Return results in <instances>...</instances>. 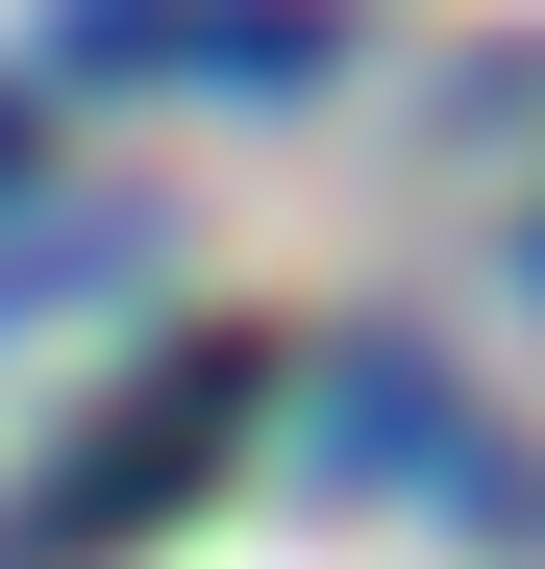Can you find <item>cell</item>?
Here are the masks:
<instances>
[{
    "mask_svg": "<svg viewBox=\"0 0 545 569\" xmlns=\"http://www.w3.org/2000/svg\"><path fill=\"white\" fill-rule=\"evenodd\" d=\"M248 446V347H149L125 397H100V446H50L26 470V520H0V569H100V545H149L199 470Z\"/></svg>",
    "mask_w": 545,
    "mask_h": 569,
    "instance_id": "1",
    "label": "cell"
},
{
    "mask_svg": "<svg viewBox=\"0 0 545 569\" xmlns=\"http://www.w3.org/2000/svg\"><path fill=\"white\" fill-rule=\"evenodd\" d=\"M75 50H100V74H248V100H272V74H323L298 0H75Z\"/></svg>",
    "mask_w": 545,
    "mask_h": 569,
    "instance_id": "2",
    "label": "cell"
},
{
    "mask_svg": "<svg viewBox=\"0 0 545 569\" xmlns=\"http://www.w3.org/2000/svg\"><path fill=\"white\" fill-rule=\"evenodd\" d=\"M347 470H472V421H446V371H347Z\"/></svg>",
    "mask_w": 545,
    "mask_h": 569,
    "instance_id": "3",
    "label": "cell"
},
{
    "mask_svg": "<svg viewBox=\"0 0 545 569\" xmlns=\"http://www.w3.org/2000/svg\"><path fill=\"white\" fill-rule=\"evenodd\" d=\"M26 149H50V100H0V173H26Z\"/></svg>",
    "mask_w": 545,
    "mask_h": 569,
    "instance_id": "4",
    "label": "cell"
}]
</instances>
